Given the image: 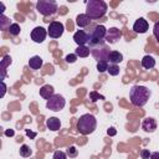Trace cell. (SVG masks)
Listing matches in <instances>:
<instances>
[{
  "instance_id": "cell-1",
  "label": "cell",
  "mask_w": 159,
  "mask_h": 159,
  "mask_svg": "<svg viewBox=\"0 0 159 159\" xmlns=\"http://www.w3.org/2000/svg\"><path fill=\"white\" fill-rule=\"evenodd\" d=\"M152 96L150 89H148L145 86H133L129 91V99L133 106L137 107H143L148 103L149 98Z\"/></svg>"
},
{
  "instance_id": "cell-2",
  "label": "cell",
  "mask_w": 159,
  "mask_h": 159,
  "mask_svg": "<svg viewBox=\"0 0 159 159\" xmlns=\"http://www.w3.org/2000/svg\"><path fill=\"white\" fill-rule=\"evenodd\" d=\"M107 10H108V6L103 0H89L86 6V15L91 20H97L103 17Z\"/></svg>"
},
{
  "instance_id": "cell-3",
  "label": "cell",
  "mask_w": 159,
  "mask_h": 159,
  "mask_svg": "<svg viewBox=\"0 0 159 159\" xmlns=\"http://www.w3.org/2000/svg\"><path fill=\"white\" fill-rule=\"evenodd\" d=\"M97 128V119L93 114L91 113H86L82 114L77 122V130L83 134V135H88L92 134Z\"/></svg>"
},
{
  "instance_id": "cell-4",
  "label": "cell",
  "mask_w": 159,
  "mask_h": 159,
  "mask_svg": "<svg viewBox=\"0 0 159 159\" xmlns=\"http://www.w3.org/2000/svg\"><path fill=\"white\" fill-rule=\"evenodd\" d=\"M91 53L93 55V57L99 62V61H107L108 60V55H109V47L106 43V41H102L99 43H89L88 45Z\"/></svg>"
},
{
  "instance_id": "cell-5",
  "label": "cell",
  "mask_w": 159,
  "mask_h": 159,
  "mask_svg": "<svg viewBox=\"0 0 159 159\" xmlns=\"http://www.w3.org/2000/svg\"><path fill=\"white\" fill-rule=\"evenodd\" d=\"M36 10L43 16H52L57 12L58 6L53 0H40L36 2Z\"/></svg>"
},
{
  "instance_id": "cell-6",
  "label": "cell",
  "mask_w": 159,
  "mask_h": 159,
  "mask_svg": "<svg viewBox=\"0 0 159 159\" xmlns=\"http://www.w3.org/2000/svg\"><path fill=\"white\" fill-rule=\"evenodd\" d=\"M65 106H66V99L61 94H53L46 102V108L53 112H60L61 109L65 108Z\"/></svg>"
},
{
  "instance_id": "cell-7",
  "label": "cell",
  "mask_w": 159,
  "mask_h": 159,
  "mask_svg": "<svg viewBox=\"0 0 159 159\" xmlns=\"http://www.w3.org/2000/svg\"><path fill=\"white\" fill-rule=\"evenodd\" d=\"M107 35V29L103 25H96L89 34V42L88 43H99L104 41Z\"/></svg>"
},
{
  "instance_id": "cell-8",
  "label": "cell",
  "mask_w": 159,
  "mask_h": 159,
  "mask_svg": "<svg viewBox=\"0 0 159 159\" xmlns=\"http://www.w3.org/2000/svg\"><path fill=\"white\" fill-rule=\"evenodd\" d=\"M65 31V26L62 22L60 21H52L50 25H48V29H47V35L52 39H58L62 36Z\"/></svg>"
},
{
  "instance_id": "cell-9",
  "label": "cell",
  "mask_w": 159,
  "mask_h": 159,
  "mask_svg": "<svg viewBox=\"0 0 159 159\" xmlns=\"http://www.w3.org/2000/svg\"><path fill=\"white\" fill-rule=\"evenodd\" d=\"M46 36H47V31H46L42 26H36V27L31 31V39H32V41L36 42V43L43 42L45 39H46Z\"/></svg>"
},
{
  "instance_id": "cell-10",
  "label": "cell",
  "mask_w": 159,
  "mask_h": 159,
  "mask_svg": "<svg viewBox=\"0 0 159 159\" xmlns=\"http://www.w3.org/2000/svg\"><path fill=\"white\" fill-rule=\"evenodd\" d=\"M73 41L78 45V46H84L89 42V34H87L83 30H77L73 35Z\"/></svg>"
},
{
  "instance_id": "cell-11",
  "label": "cell",
  "mask_w": 159,
  "mask_h": 159,
  "mask_svg": "<svg viewBox=\"0 0 159 159\" xmlns=\"http://www.w3.org/2000/svg\"><path fill=\"white\" fill-rule=\"evenodd\" d=\"M120 37H122V32L117 27H111L109 30H107V35H106L104 41L108 43H116Z\"/></svg>"
},
{
  "instance_id": "cell-12",
  "label": "cell",
  "mask_w": 159,
  "mask_h": 159,
  "mask_svg": "<svg viewBox=\"0 0 159 159\" xmlns=\"http://www.w3.org/2000/svg\"><path fill=\"white\" fill-rule=\"evenodd\" d=\"M148 27H149V24H148V21L144 17H139L133 24V31L137 32V34H144V32H147Z\"/></svg>"
},
{
  "instance_id": "cell-13",
  "label": "cell",
  "mask_w": 159,
  "mask_h": 159,
  "mask_svg": "<svg viewBox=\"0 0 159 159\" xmlns=\"http://www.w3.org/2000/svg\"><path fill=\"white\" fill-rule=\"evenodd\" d=\"M142 128H143L145 132H148V133H153V132L157 129V122H155V119L152 118V117L145 118V119L143 120V123H142Z\"/></svg>"
},
{
  "instance_id": "cell-14",
  "label": "cell",
  "mask_w": 159,
  "mask_h": 159,
  "mask_svg": "<svg viewBox=\"0 0 159 159\" xmlns=\"http://www.w3.org/2000/svg\"><path fill=\"white\" fill-rule=\"evenodd\" d=\"M55 94V89L51 84H43L41 88H40V96L45 99H50L52 96Z\"/></svg>"
},
{
  "instance_id": "cell-15",
  "label": "cell",
  "mask_w": 159,
  "mask_h": 159,
  "mask_svg": "<svg viewBox=\"0 0 159 159\" xmlns=\"http://www.w3.org/2000/svg\"><path fill=\"white\" fill-rule=\"evenodd\" d=\"M46 127H47L50 130L56 132V130H58V129L61 128V120H60L58 118H56V117H50V118L46 120Z\"/></svg>"
},
{
  "instance_id": "cell-16",
  "label": "cell",
  "mask_w": 159,
  "mask_h": 159,
  "mask_svg": "<svg viewBox=\"0 0 159 159\" xmlns=\"http://www.w3.org/2000/svg\"><path fill=\"white\" fill-rule=\"evenodd\" d=\"M107 61H109L111 65H118L123 61V55L119 51H111Z\"/></svg>"
},
{
  "instance_id": "cell-17",
  "label": "cell",
  "mask_w": 159,
  "mask_h": 159,
  "mask_svg": "<svg viewBox=\"0 0 159 159\" xmlns=\"http://www.w3.org/2000/svg\"><path fill=\"white\" fill-rule=\"evenodd\" d=\"M91 24V19L86 15V14H80V15H77V17H76V25L78 26V27H87L88 25Z\"/></svg>"
},
{
  "instance_id": "cell-18",
  "label": "cell",
  "mask_w": 159,
  "mask_h": 159,
  "mask_svg": "<svg viewBox=\"0 0 159 159\" xmlns=\"http://www.w3.org/2000/svg\"><path fill=\"white\" fill-rule=\"evenodd\" d=\"M43 65V61L40 56H32L30 60H29V67L31 70H40Z\"/></svg>"
},
{
  "instance_id": "cell-19",
  "label": "cell",
  "mask_w": 159,
  "mask_h": 159,
  "mask_svg": "<svg viewBox=\"0 0 159 159\" xmlns=\"http://www.w3.org/2000/svg\"><path fill=\"white\" fill-rule=\"evenodd\" d=\"M142 66H143V68H145V70L153 68V67L155 66V60H154V57H152V56H149V55H145V56L142 58Z\"/></svg>"
},
{
  "instance_id": "cell-20",
  "label": "cell",
  "mask_w": 159,
  "mask_h": 159,
  "mask_svg": "<svg viewBox=\"0 0 159 159\" xmlns=\"http://www.w3.org/2000/svg\"><path fill=\"white\" fill-rule=\"evenodd\" d=\"M11 62H12V60H11L10 56L6 55V56L2 57V60H1V71H2L1 81H4V78H5V76H6V67H7L9 65H11Z\"/></svg>"
},
{
  "instance_id": "cell-21",
  "label": "cell",
  "mask_w": 159,
  "mask_h": 159,
  "mask_svg": "<svg viewBox=\"0 0 159 159\" xmlns=\"http://www.w3.org/2000/svg\"><path fill=\"white\" fill-rule=\"evenodd\" d=\"M89 52H91V50H89V47H88L87 45H84V46H78V47L76 48V51H75V53H76L77 57H87V56L89 55Z\"/></svg>"
},
{
  "instance_id": "cell-22",
  "label": "cell",
  "mask_w": 159,
  "mask_h": 159,
  "mask_svg": "<svg viewBox=\"0 0 159 159\" xmlns=\"http://www.w3.org/2000/svg\"><path fill=\"white\" fill-rule=\"evenodd\" d=\"M31 154H32V150H31V148H30L27 144H22V145L20 147V155H21V157L27 158V157H30Z\"/></svg>"
},
{
  "instance_id": "cell-23",
  "label": "cell",
  "mask_w": 159,
  "mask_h": 159,
  "mask_svg": "<svg viewBox=\"0 0 159 159\" xmlns=\"http://www.w3.org/2000/svg\"><path fill=\"white\" fill-rule=\"evenodd\" d=\"M0 22H1V24H0L1 30H6V29L9 30V27H10V25H11V24H10V20H9L4 14L0 16Z\"/></svg>"
},
{
  "instance_id": "cell-24",
  "label": "cell",
  "mask_w": 159,
  "mask_h": 159,
  "mask_svg": "<svg viewBox=\"0 0 159 159\" xmlns=\"http://www.w3.org/2000/svg\"><path fill=\"white\" fill-rule=\"evenodd\" d=\"M20 31H21L20 25H19V24H16V22L11 24V25H10V27H9V32H10V35H12V36H17V35L20 34Z\"/></svg>"
},
{
  "instance_id": "cell-25",
  "label": "cell",
  "mask_w": 159,
  "mask_h": 159,
  "mask_svg": "<svg viewBox=\"0 0 159 159\" xmlns=\"http://www.w3.org/2000/svg\"><path fill=\"white\" fill-rule=\"evenodd\" d=\"M108 67H109L108 61H99V62H97V71L99 73H103V72L108 71Z\"/></svg>"
},
{
  "instance_id": "cell-26",
  "label": "cell",
  "mask_w": 159,
  "mask_h": 159,
  "mask_svg": "<svg viewBox=\"0 0 159 159\" xmlns=\"http://www.w3.org/2000/svg\"><path fill=\"white\" fill-rule=\"evenodd\" d=\"M119 66L118 65H109V67H108V73L111 75V76H118L119 75Z\"/></svg>"
},
{
  "instance_id": "cell-27",
  "label": "cell",
  "mask_w": 159,
  "mask_h": 159,
  "mask_svg": "<svg viewBox=\"0 0 159 159\" xmlns=\"http://www.w3.org/2000/svg\"><path fill=\"white\" fill-rule=\"evenodd\" d=\"M66 154H67V157H70V158H76V157L78 155V150L76 149V147H75V145H71V147H68V148H67Z\"/></svg>"
},
{
  "instance_id": "cell-28",
  "label": "cell",
  "mask_w": 159,
  "mask_h": 159,
  "mask_svg": "<svg viewBox=\"0 0 159 159\" xmlns=\"http://www.w3.org/2000/svg\"><path fill=\"white\" fill-rule=\"evenodd\" d=\"M89 99H91L92 102H97L98 99H104V96L99 94V93L96 92V91H92V92H89Z\"/></svg>"
},
{
  "instance_id": "cell-29",
  "label": "cell",
  "mask_w": 159,
  "mask_h": 159,
  "mask_svg": "<svg viewBox=\"0 0 159 159\" xmlns=\"http://www.w3.org/2000/svg\"><path fill=\"white\" fill-rule=\"evenodd\" d=\"M52 159H67V154L65 152H62V150H56L53 153Z\"/></svg>"
},
{
  "instance_id": "cell-30",
  "label": "cell",
  "mask_w": 159,
  "mask_h": 159,
  "mask_svg": "<svg viewBox=\"0 0 159 159\" xmlns=\"http://www.w3.org/2000/svg\"><path fill=\"white\" fill-rule=\"evenodd\" d=\"M65 60H66V62H68V63H75V62L77 61V56H76V53H70V55H67V56L65 57Z\"/></svg>"
},
{
  "instance_id": "cell-31",
  "label": "cell",
  "mask_w": 159,
  "mask_h": 159,
  "mask_svg": "<svg viewBox=\"0 0 159 159\" xmlns=\"http://www.w3.org/2000/svg\"><path fill=\"white\" fill-rule=\"evenodd\" d=\"M153 35H154V37L157 39V41L159 42V21L155 22V25H154V27H153Z\"/></svg>"
},
{
  "instance_id": "cell-32",
  "label": "cell",
  "mask_w": 159,
  "mask_h": 159,
  "mask_svg": "<svg viewBox=\"0 0 159 159\" xmlns=\"http://www.w3.org/2000/svg\"><path fill=\"white\" fill-rule=\"evenodd\" d=\"M140 157H142V159H150V152H149V149H142L140 150Z\"/></svg>"
},
{
  "instance_id": "cell-33",
  "label": "cell",
  "mask_w": 159,
  "mask_h": 159,
  "mask_svg": "<svg viewBox=\"0 0 159 159\" xmlns=\"http://www.w3.org/2000/svg\"><path fill=\"white\" fill-rule=\"evenodd\" d=\"M107 134H108L109 137H114V135L117 134V129H116L114 127H111V128L107 130Z\"/></svg>"
},
{
  "instance_id": "cell-34",
  "label": "cell",
  "mask_w": 159,
  "mask_h": 159,
  "mask_svg": "<svg viewBox=\"0 0 159 159\" xmlns=\"http://www.w3.org/2000/svg\"><path fill=\"white\" fill-rule=\"evenodd\" d=\"M1 93H0V97H4L5 96V93H6V84H5V82L4 81H1Z\"/></svg>"
},
{
  "instance_id": "cell-35",
  "label": "cell",
  "mask_w": 159,
  "mask_h": 159,
  "mask_svg": "<svg viewBox=\"0 0 159 159\" xmlns=\"http://www.w3.org/2000/svg\"><path fill=\"white\" fill-rule=\"evenodd\" d=\"M14 134H15V130L14 129H6L5 130V135L6 137H12Z\"/></svg>"
},
{
  "instance_id": "cell-36",
  "label": "cell",
  "mask_w": 159,
  "mask_h": 159,
  "mask_svg": "<svg viewBox=\"0 0 159 159\" xmlns=\"http://www.w3.org/2000/svg\"><path fill=\"white\" fill-rule=\"evenodd\" d=\"M150 159H159V152L150 153Z\"/></svg>"
},
{
  "instance_id": "cell-37",
  "label": "cell",
  "mask_w": 159,
  "mask_h": 159,
  "mask_svg": "<svg viewBox=\"0 0 159 159\" xmlns=\"http://www.w3.org/2000/svg\"><path fill=\"white\" fill-rule=\"evenodd\" d=\"M26 134H27L29 137H31V138H35V137H36V133H34V132H31V130H29V129H26Z\"/></svg>"
},
{
  "instance_id": "cell-38",
  "label": "cell",
  "mask_w": 159,
  "mask_h": 159,
  "mask_svg": "<svg viewBox=\"0 0 159 159\" xmlns=\"http://www.w3.org/2000/svg\"><path fill=\"white\" fill-rule=\"evenodd\" d=\"M0 5H1V15H2V14H4V10H5V6H4L2 2H0Z\"/></svg>"
}]
</instances>
